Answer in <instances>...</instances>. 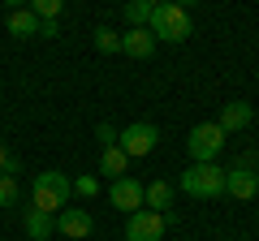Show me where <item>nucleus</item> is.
Here are the masks:
<instances>
[{"label":"nucleus","instance_id":"obj_18","mask_svg":"<svg viewBox=\"0 0 259 241\" xmlns=\"http://www.w3.org/2000/svg\"><path fill=\"white\" fill-rule=\"evenodd\" d=\"M95 47L100 52H121V35L112 26H95Z\"/></svg>","mask_w":259,"mask_h":241},{"label":"nucleus","instance_id":"obj_14","mask_svg":"<svg viewBox=\"0 0 259 241\" xmlns=\"http://www.w3.org/2000/svg\"><path fill=\"white\" fill-rule=\"evenodd\" d=\"M5 26H9V35H18V39H30V35H39V18H35L30 9H9Z\"/></svg>","mask_w":259,"mask_h":241},{"label":"nucleus","instance_id":"obj_8","mask_svg":"<svg viewBox=\"0 0 259 241\" xmlns=\"http://www.w3.org/2000/svg\"><path fill=\"white\" fill-rule=\"evenodd\" d=\"M108 198H112V207H117V211H125V215L143 211V186H139L130 172L117 176V181H108Z\"/></svg>","mask_w":259,"mask_h":241},{"label":"nucleus","instance_id":"obj_7","mask_svg":"<svg viewBox=\"0 0 259 241\" xmlns=\"http://www.w3.org/2000/svg\"><path fill=\"white\" fill-rule=\"evenodd\" d=\"M164 228H168V220L160 211H134L130 215V224H125V241H160L164 237Z\"/></svg>","mask_w":259,"mask_h":241},{"label":"nucleus","instance_id":"obj_15","mask_svg":"<svg viewBox=\"0 0 259 241\" xmlns=\"http://www.w3.org/2000/svg\"><path fill=\"white\" fill-rule=\"evenodd\" d=\"M125 168H130V155L121 147H104V155H100V172L108 176V181H117V176H125Z\"/></svg>","mask_w":259,"mask_h":241},{"label":"nucleus","instance_id":"obj_19","mask_svg":"<svg viewBox=\"0 0 259 241\" xmlns=\"http://www.w3.org/2000/svg\"><path fill=\"white\" fill-rule=\"evenodd\" d=\"M18 194H22L18 181H13V176H0V207H13V203H18Z\"/></svg>","mask_w":259,"mask_h":241},{"label":"nucleus","instance_id":"obj_21","mask_svg":"<svg viewBox=\"0 0 259 241\" xmlns=\"http://www.w3.org/2000/svg\"><path fill=\"white\" fill-rule=\"evenodd\" d=\"M13 172H18V155H9L0 147V176H13Z\"/></svg>","mask_w":259,"mask_h":241},{"label":"nucleus","instance_id":"obj_11","mask_svg":"<svg viewBox=\"0 0 259 241\" xmlns=\"http://www.w3.org/2000/svg\"><path fill=\"white\" fill-rule=\"evenodd\" d=\"M250 120H255V108H250L246 99H233V103H225V108H221V120H216V125H221V130H225V138H229V134L246 130Z\"/></svg>","mask_w":259,"mask_h":241},{"label":"nucleus","instance_id":"obj_17","mask_svg":"<svg viewBox=\"0 0 259 241\" xmlns=\"http://www.w3.org/2000/svg\"><path fill=\"white\" fill-rule=\"evenodd\" d=\"M151 9H156L151 0H130V5H125V22H130V26H147Z\"/></svg>","mask_w":259,"mask_h":241},{"label":"nucleus","instance_id":"obj_16","mask_svg":"<svg viewBox=\"0 0 259 241\" xmlns=\"http://www.w3.org/2000/svg\"><path fill=\"white\" fill-rule=\"evenodd\" d=\"M26 9L35 13L39 22H56V18H61V13H65V0H30Z\"/></svg>","mask_w":259,"mask_h":241},{"label":"nucleus","instance_id":"obj_13","mask_svg":"<svg viewBox=\"0 0 259 241\" xmlns=\"http://www.w3.org/2000/svg\"><path fill=\"white\" fill-rule=\"evenodd\" d=\"M143 207L164 215L168 207H173V186H168V181H151V186H143Z\"/></svg>","mask_w":259,"mask_h":241},{"label":"nucleus","instance_id":"obj_2","mask_svg":"<svg viewBox=\"0 0 259 241\" xmlns=\"http://www.w3.org/2000/svg\"><path fill=\"white\" fill-rule=\"evenodd\" d=\"M147 30L156 35V43H160V39H164V43H186L194 26H190V13H186L182 5H156Z\"/></svg>","mask_w":259,"mask_h":241},{"label":"nucleus","instance_id":"obj_9","mask_svg":"<svg viewBox=\"0 0 259 241\" xmlns=\"http://www.w3.org/2000/svg\"><path fill=\"white\" fill-rule=\"evenodd\" d=\"M91 228H95V220L82 211V207H65V211H56V232H61V237L82 241V237H91Z\"/></svg>","mask_w":259,"mask_h":241},{"label":"nucleus","instance_id":"obj_1","mask_svg":"<svg viewBox=\"0 0 259 241\" xmlns=\"http://www.w3.org/2000/svg\"><path fill=\"white\" fill-rule=\"evenodd\" d=\"M69 194H74V181H69L65 172H56V168L39 172V176H35V186H30L35 207H39V211H48V215L65 211V207H69Z\"/></svg>","mask_w":259,"mask_h":241},{"label":"nucleus","instance_id":"obj_20","mask_svg":"<svg viewBox=\"0 0 259 241\" xmlns=\"http://www.w3.org/2000/svg\"><path fill=\"white\" fill-rule=\"evenodd\" d=\"M78 194H82V198H95V194H100V181H95V176H78Z\"/></svg>","mask_w":259,"mask_h":241},{"label":"nucleus","instance_id":"obj_4","mask_svg":"<svg viewBox=\"0 0 259 241\" xmlns=\"http://www.w3.org/2000/svg\"><path fill=\"white\" fill-rule=\"evenodd\" d=\"M221 147H225V130L216 125V120H203V125H194L190 138H186V151H190L194 164H216Z\"/></svg>","mask_w":259,"mask_h":241},{"label":"nucleus","instance_id":"obj_22","mask_svg":"<svg viewBox=\"0 0 259 241\" xmlns=\"http://www.w3.org/2000/svg\"><path fill=\"white\" fill-rule=\"evenodd\" d=\"M95 134H100V142H104V147H117V130H112V125H100Z\"/></svg>","mask_w":259,"mask_h":241},{"label":"nucleus","instance_id":"obj_10","mask_svg":"<svg viewBox=\"0 0 259 241\" xmlns=\"http://www.w3.org/2000/svg\"><path fill=\"white\" fill-rule=\"evenodd\" d=\"M121 52L134 56V61H151V56H156V35H151L147 26H130L125 35H121Z\"/></svg>","mask_w":259,"mask_h":241},{"label":"nucleus","instance_id":"obj_23","mask_svg":"<svg viewBox=\"0 0 259 241\" xmlns=\"http://www.w3.org/2000/svg\"><path fill=\"white\" fill-rule=\"evenodd\" d=\"M39 35H44V39H56V35H61V26H56V22H39Z\"/></svg>","mask_w":259,"mask_h":241},{"label":"nucleus","instance_id":"obj_5","mask_svg":"<svg viewBox=\"0 0 259 241\" xmlns=\"http://www.w3.org/2000/svg\"><path fill=\"white\" fill-rule=\"evenodd\" d=\"M225 194H233L238 203H250L259 194V164L250 155H242L233 168H225Z\"/></svg>","mask_w":259,"mask_h":241},{"label":"nucleus","instance_id":"obj_3","mask_svg":"<svg viewBox=\"0 0 259 241\" xmlns=\"http://www.w3.org/2000/svg\"><path fill=\"white\" fill-rule=\"evenodd\" d=\"M182 194H190V198H221L225 194V168L221 164H190L182 172Z\"/></svg>","mask_w":259,"mask_h":241},{"label":"nucleus","instance_id":"obj_6","mask_svg":"<svg viewBox=\"0 0 259 241\" xmlns=\"http://www.w3.org/2000/svg\"><path fill=\"white\" fill-rule=\"evenodd\" d=\"M156 142H160V130H156V125H147V120H134V125H125V130L117 134V147L125 151L130 159L151 155V151H156Z\"/></svg>","mask_w":259,"mask_h":241},{"label":"nucleus","instance_id":"obj_12","mask_svg":"<svg viewBox=\"0 0 259 241\" xmlns=\"http://www.w3.org/2000/svg\"><path fill=\"white\" fill-rule=\"evenodd\" d=\"M22 228H26V237H30V241H48V237L56 232V220H52L48 211H39V207H30L26 220H22Z\"/></svg>","mask_w":259,"mask_h":241}]
</instances>
